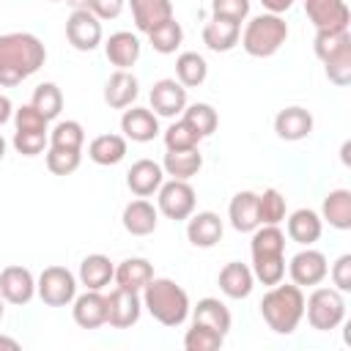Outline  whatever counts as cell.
Instances as JSON below:
<instances>
[{"label": "cell", "mask_w": 351, "mask_h": 351, "mask_svg": "<svg viewBox=\"0 0 351 351\" xmlns=\"http://www.w3.org/2000/svg\"><path fill=\"white\" fill-rule=\"evenodd\" d=\"M252 282H255L252 269L239 263V261L225 263L219 271V291L230 299H247L252 293Z\"/></svg>", "instance_id": "obj_21"}, {"label": "cell", "mask_w": 351, "mask_h": 351, "mask_svg": "<svg viewBox=\"0 0 351 351\" xmlns=\"http://www.w3.org/2000/svg\"><path fill=\"white\" fill-rule=\"evenodd\" d=\"M36 293V280L25 266H5L0 271V296L8 304H27Z\"/></svg>", "instance_id": "obj_13"}, {"label": "cell", "mask_w": 351, "mask_h": 351, "mask_svg": "<svg viewBox=\"0 0 351 351\" xmlns=\"http://www.w3.org/2000/svg\"><path fill=\"white\" fill-rule=\"evenodd\" d=\"M181 38H184V30L176 19H167L162 25H156L154 30H148V41L151 47L159 52V55H170L181 47Z\"/></svg>", "instance_id": "obj_35"}, {"label": "cell", "mask_w": 351, "mask_h": 351, "mask_svg": "<svg viewBox=\"0 0 351 351\" xmlns=\"http://www.w3.org/2000/svg\"><path fill=\"white\" fill-rule=\"evenodd\" d=\"M203 137L181 118V121H176V123H170L167 126V132H165V145H167V151H186V148H197V143H200Z\"/></svg>", "instance_id": "obj_41"}, {"label": "cell", "mask_w": 351, "mask_h": 351, "mask_svg": "<svg viewBox=\"0 0 351 351\" xmlns=\"http://www.w3.org/2000/svg\"><path fill=\"white\" fill-rule=\"evenodd\" d=\"M343 47H351V33L348 27H340V30H318L315 33V41H313V49L321 60L332 58L335 52H340Z\"/></svg>", "instance_id": "obj_40"}, {"label": "cell", "mask_w": 351, "mask_h": 351, "mask_svg": "<svg viewBox=\"0 0 351 351\" xmlns=\"http://www.w3.org/2000/svg\"><path fill=\"white\" fill-rule=\"evenodd\" d=\"M3 156H5V140H3V134H0V162H3Z\"/></svg>", "instance_id": "obj_53"}, {"label": "cell", "mask_w": 351, "mask_h": 351, "mask_svg": "<svg viewBox=\"0 0 351 351\" xmlns=\"http://www.w3.org/2000/svg\"><path fill=\"white\" fill-rule=\"evenodd\" d=\"M143 310V299L140 291H129V288H115L107 296V324L115 329H129L132 324H137Z\"/></svg>", "instance_id": "obj_10"}, {"label": "cell", "mask_w": 351, "mask_h": 351, "mask_svg": "<svg viewBox=\"0 0 351 351\" xmlns=\"http://www.w3.org/2000/svg\"><path fill=\"white\" fill-rule=\"evenodd\" d=\"M203 167V156L197 148H186V151H167L162 159V170L173 178L189 181L192 176H197V170Z\"/></svg>", "instance_id": "obj_30"}, {"label": "cell", "mask_w": 351, "mask_h": 351, "mask_svg": "<svg viewBox=\"0 0 351 351\" xmlns=\"http://www.w3.org/2000/svg\"><path fill=\"white\" fill-rule=\"evenodd\" d=\"M186 239L203 250L214 247L222 239V219L214 211H197L186 225Z\"/></svg>", "instance_id": "obj_24"}, {"label": "cell", "mask_w": 351, "mask_h": 351, "mask_svg": "<svg viewBox=\"0 0 351 351\" xmlns=\"http://www.w3.org/2000/svg\"><path fill=\"white\" fill-rule=\"evenodd\" d=\"M159 192V211L167 217V219H189L192 211H195V189L189 186V181H181V178H170L167 184L162 181V186L156 189Z\"/></svg>", "instance_id": "obj_8"}, {"label": "cell", "mask_w": 351, "mask_h": 351, "mask_svg": "<svg viewBox=\"0 0 351 351\" xmlns=\"http://www.w3.org/2000/svg\"><path fill=\"white\" fill-rule=\"evenodd\" d=\"M176 77L184 88H197L208 77V63L197 52H181L176 60Z\"/></svg>", "instance_id": "obj_34"}, {"label": "cell", "mask_w": 351, "mask_h": 351, "mask_svg": "<svg viewBox=\"0 0 351 351\" xmlns=\"http://www.w3.org/2000/svg\"><path fill=\"white\" fill-rule=\"evenodd\" d=\"M47 121H52V118H58L60 115V110H63V93H60V88L55 85V82H41L36 90H33V101H30Z\"/></svg>", "instance_id": "obj_36"}, {"label": "cell", "mask_w": 351, "mask_h": 351, "mask_svg": "<svg viewBox=\"0 0 351 351\" xmlns=\"http://www.w3.org/2000/svg\"><path fill=\"white\" fill-rule=\"evenodd\" d=\"M0 318H3V296H0Z\"/></svg>", "instance_id": "obj_54"}, {"label": "cell", "mask_w": 351, "mask_h": 351, "mask_svg": "<svg viewBox=\"0 0 351 351\" xmlns=\"http://www.w3.org/2000/svg\"><path fill=\"white\" fill-rule=\"evenodd\" d=\"M186 107V88L178 80H159L151 88V110L162 118H173Z\"/></svg>", "instance_id": "obj_14"}, {"label": "cell", "mask_w": 351, "mask_h": 351, "mask_svg": "<svg viewBox=\"0 0 351 351\" xmlns=\"http://www.w3.org/2000/svg\"><path fill=\"white\" fill-rule=\"evenodd\" d=\"M261 315L277 335H291L304 318V293L299 285H271L261 299Z\"/></svg>", "instance_id": "obj_4"}, {"label": "cell", "mask_w": 351, "mask_h": 351, "mask_svg": "<svg viewBox=\"0 0 351 351\" xmlns=\"http://www.w3.org/2000/svg\"><path fill=\"white\" fill-rule=\"evenodd\" d=\"M288 38V25L280 14H261L247 22L241 33V47L252 58H271Z\"/></svg>", "instance_id": "obj_5"}, {"label": "cell", "mask_w": 351, "mask_h": 351, "mask_svg": "<svg viewBox=\"0 0 351 351\" xmlns=\"http://www.w3.org/2000/svg\"><path fill=\"white\" fill-rule=\"evenodd\" d=\"M228 217L230 225L239 233H252L261 225V214H258V195L255 192H236L230 206H228Z\"/></svg>", "instance_id": "obj_20"}, {"label": "cell", "mask_w": 351, "mask_h": 351, "mask_svg": "<svg viewBox=\"0 0 351 351\" xmlns=\"http://www.w3.org/2000/svg\"><path fill=\"white\" fill-rule=\"evenodd\" d=\"M263 3V8L269 11V14H282V11H288L296 0H261Z\"/></svg>", "instance_id": "obj_50"}, {"label": "cell", "mask_w": 351, "mask_h": 351, "mask_svg": "<svg viewBox=\"0 0 351 351\" xmlns=\"http://www.w3.org/2000/svg\"><path fill=\"white\" fill-rule=\"evenodd\" d=\"M140 93V85H137V77L129 74L126 69H118L115 74H110L107 85H104V101L112 107V110H123L129 107Z\"/></svg>", "instance_id": "obj_22"}, {"label": "cell", "mask_w": 351, "mask_h": 351, "mask_svg": "<svg viewBox=\"0 0 351 351\" xmlns=\"http://www.w3.org/2000/svg\"><path fill=\"white\" fill-rule=\"evenodd\" d=\"M11 112H14V107H11V99L0 93V126H3V123L11 118Z\"/></svg>", "instance_id": "obj_51"}, {"label": "cell", "mask_w": 351, "mask_h": 351, "mask_svg": "<svg viewBox=\"0 0 351 351\" xmlns=\"http://www.w3.org/2000/svg\"><path fill=\"white\" fill-rule=\"evenodd\" d=\"M47 60L44 44L33 33H5L0 36V85L14 88L33 77Z\"/></svg>", "instance_id": "obj_1"}, {"label": "cell", "mask_w": 351, "mask_h": 351, "mask_svg": "<svg viewBox=\"0 0 351 351\" xmlns=\"http://www.w3.org/2000/svg\"><path fill=\"white\" fill-rule=\"evenodd\" d=\"M47 118L33 107V104H22L19 110H14V126L16 132H38L47 134Z\"/></svg>", "instance_id": "obj_45"}, {"label": "cell", "mask_w": 351, "mask_h": 351, "mask_svg": "<svg viewBox=\"0 0 351 351\" xmlns=\"http://www.w3.org/2000/svg\"><path fill=\"white\" fill-rule=\"evenodd\" d=\"M82 8H88L99 19H115L123 11V0H85Z\"/></svg>", "instance_id": "obj_49"}, {"label": "cell", "mask_w": 351, "mask_h": 351, "mask_svg": "<svg viewBox=\"0 0 351 351\" xmlns=\"http://www.w3.org/2000/svg\"><path fill=\"white\" fill-rule=\"evenodd\" d=\"M115 277V266L107 255H88L80 263V282L88 291H101L104 285H110V280Z\"/></svg>", "instance_id": "obj_29"}, {"label": "cell", "mask_w": 351, "mask_h": 351, "mask_svg": "<svg viewBox=\"0 0 351 351\" xmlns=\"http://www.w3.org/2000/svg\"><path fill=\"white\" fill-rule=\"evenodd\" d=\"M151 277H154V266H151L145 258H126V261H121V266L115 269V277H112V280H115L121 288L143 291Z\"/></svg>", "instance_id": "obj_31"}, {"label": "cell", "mask_w": 351, "mask_h": 351, "mask_svg": "<svg viewBox=\"0 0 351 351\" xmlns=\"http://www.w3.org/2000/svg\"><path fill=\"white\" fill-rule=\"evenodd\" d=\"M252 274L263 285H277L285 277V233L277 225H258L252 230Z\"/></svg>", "instance_id": "obj_2"}, {"label": "cell", "mask_w": 351, "mask_h": 351, "mask_svg": "<svg viewBox=\"0 0 351 351\" xmlns=\"http://www.w3.org/2000/svg\"><path fill=\"white\" fill-rule=\"evenodd\" d=\"M121 132L123 137L134 140V143H148L159 134V121L156 112H151L148 107H132L123 112L121 118Z\"/></svg>", "instance_id": "obj_17"}, {"label": "cell", "mask_w": 351, "mask_h": 351, "mask_svg": "<svg viewBox=\"0 0 351 351\" xmlns=\"http://www.w3.org/2000/svg\"><path fill=\"white\" fill-rule=\"evenodd\" d=\"M162 181H165V170H162V165H156L154 159H137V162L129 167V173H126V184H129V189H132L137 197L154 195V192L162 186Z\"/></svg>", "instance_id": "obj_16"}, {"label": "cell", "mask_w": 351, "mask_h": 351, "mask_svg": "<svg viewBox=\"0 0 351 351\" xmlns=\"http://www.w3.org/2000/svg\"><path fill=\"white\" fill-rule=\"evenodd\" d=\"M241 38V25L239 22H230V19H219V16H211V22H206L203 27V44L214 52H228L239 44Z\"/></svg>", "instance_id": "obj_23"}, {"label": "cell", "mask_w": 351, "mask_h": 351, "mask_svg": "<svg viewBox=\"0 0 351 351\" xmlns=\"http://www.w3.org/2000/svg\"><path fill=\"white\" fill-rule=\"evenodd\" d=\"M258 214L261 225H280L285 219V197L280 195V189L269 186L263 189V195H258Z\"/></svg>", "instance_id": "obj_39"}, {"label": "cell", "mask_w": 351, "mask_h": 351, "mask_svg": "<svg viewBox=\"0 0 351 351\" xmlns=\"http://www.w3.org/2000/svg\"><path fill=\"white\" fill-rule=\"evenodd\" d=\"M321 230H324V222L313 208H299L288 219V236L296 244H304V247L315 244L321 239Z\"/></svg>", "instance_id": "obj_28"}, {"label": "cell", "mask_w": 351, "mask_h": 351, "mask_svg": "<svg viewBox=\"0 0 351 351\" xmlns=\"http://www.w3.org/2000/svg\"><path fill=\"white\" fill-rule=\"evenodd\" d=\"M211 11L219 19H230L241 25L250 14V0H211Z\"/></svg>", "instance_id": "obj_46"}, {"label": "cell", "mask_w": 351, "mask_h": 351, "mask_svg": "<svg viewBox=\"0 0 351 351\" xmlns=\"http://www.w3.org/2000/svg\"><path fill=\"white\" fill-rule=\"evenodd\" d=\"M36 293L49 307H66L77 296V280L66 266H47L36 282Z\"/></svg>", "instance_id": "obj_7"}, {"label": "cell", "mask_w": 351, "mask_h": 351, "mask_svg": "<svg viewBox=\"0 0 351 351\" xmlns=\"http://www.w3.org/2000/svg\"><path fill=\"white\" fill-rule=\"evenodd\" d=\"M129 5H132L134 25L143 33H148L156 25L173 19V3L170 0H129Z\"/></svg>", "instance_id": "obj_26"}, {"label": "cell", "mask_w": 351, "mask_h": 351, "mask_svg": "<svg viewBox=\"0 0 351 351\" xmlns=\"http://www.w3.org/2000/svg\"><path fill=\"white\" fill-rule=\"evenodd\" d=\"M88 156L96 165H118L126 156V137L121 134H99L88 145Z\"/></svg>", "instance_id": "obj_32"}, {"label": "cell", "mask_w": 351, "mask_h": 351, "mask_svg": "<svg viewBox=\"0 0 351 351\" xmlns=\"http://www.w3.org/2000/svg\"><path fill=\"white\" fill-rule=\"evenodd\" d=\"M274 132L280 140H288V143L304 140L313 132V115L304 107H285L274 118Z\"/></svg>", "instance_id": "obj_18"}, {"label": "cell", "mask_w": 351, "mask_h": 351, "mask_svg": "<svg viewBox=\"0 0 351 351\" xmlns=\"http://www.w3.org/2000/svg\"><path fill=\"white\" fill-rule=\"evenodd\" d=\"M225 335L208 329V326H200V324H192V329H186L184 335V348L186 351H217L222 346Z\"/></svg>", "instance_id": "obj_42"}, {"label": "cell", "mask_w": 351, "mask_h": 351, "mask_svg": "<svg viewBox=\"0 0 351 351\" xmlns=\"http://www.w3.org/2000/svg\"><path fill=\"white\" fill-rule=\"evenodd\" d=\"M192 310V324H200V326H208V329H214V332H219V335H228L230 332V310L219 302V299H214V296H206V299H200L195 307H189Z\"/></svg>", "instance_id": "obj_25"}, {"label": "cell", "mask_w": 351, "mask_h": 351, "mask_svg": "<svg viewBox=\"0 0 351 351\" xmlns=\"http://www.w3.org/2000/svg\"><path fill=\"white\" fill-rule=\"evenodd\" d=\"M71 315L82 329L104 326L107 324V296L101 291H85L82 296H74Z\"/></svg>", "instance_id": "obj_15"}, {"label": "cell", "mask_w": 351, "mask_h": 351, "mask_svg": "<svg viewBox=\"0 0 351 351\" xmlns=\"http://www.w3.org/2000/svg\"><path fill=\"white\" fill-rule=\"evenodd\" d=\"M332 282L337 291H351V255H340L332 263Z\"/></svg>", "instance_id": "obj_48"}, {"label": "cell", "mask_w": 351, "mask_h": 351, "mask_svg": "<svg viewBox=\"0 0 351 351\" xmlns=\"http://www.w3.org/2000/svg\"><path fill=\"white\" fill-rule=\"evenodd\" d=\"M329 266H326V255L318 252V250H302L291 258L288 263V274L293 280V285L304 288V285H318L324 277H326Z\"/></svg>", "instance_id": "obj_11"}, {"label": "cell", "mask_w": 351, "mask_h": 351, "mask_svg": "<svg viewBox=\"0 0 351 351\" xmlns=\"http://www.w3.org/2000/svg\"><path fill=\"white\" fill-rule=\"evenodd\" d=\"M47 134H38V132H14V148L25 156H38L44 148H47Z\"/></svg>", "instance_id": "obj_47"}, {"label": "cell", "mask_w": 351, "mask_h": 351, "mask_svg": "<svg viewBox=\"0 0 351 351\" xmlns=\"http://www.w3.org/2000/svg\"><path fill=\"white\" fill-rule=\"evenodd\" d=\"M49 3H60V0H49Z\"/></svg>", "instance_id": "obj_55"}, {"label": "cell", "mask_w": 351, "mask_h": 351, "mask_svg": "<svg viewBox=\"0 0 351 351\" xmlns=\"http://www.w3.org/2000/svg\"><path fill=\"white\" fill-rule=\"evenodd\" d=\"M80 159H82L80 151L52 148V145H49V151H47V167H49V173H55V176H69V173H74V170L80 167Z\"/></svg>", "instance_id": "obj_44"}, {"label": "cell", "mask_w": 351, "mask_h": 351, "mask_svg": "<svg viewBox=\"0 0 351 351\" xmlns=\"http://www.w3.org/2000/svg\"><path fill=\"white\" fill-rule=\"evenodd\" d=\"M304 14L315 30H340L351 19L346 0H304Z\"/></svg>", "instance_id": "obj_12"}, {"label": "cell", "mask_w": 351, "mask_h": 351, "mask_svg": "<svg viewBox=\"0 0 351 351\" xmlns=\"http://www.w3.org/2000/svg\"><path fill=\"white\" fill-rule=\"evenodd\" d=\"M184 121H186L200 137L214 134V129H217V123H219L217 110H214L211 104H206V101H197V104L184 107Z\"/></svg>", "instance_id": "obj_37"}, {"label": "cell", "mask_w": 351, "mask_h": 351, "mask_svg": "<svg viewBox=\"0 0 351 351\" xmlns=\"http://www.w3.org/2000/svg\"><path fill=\"white\" fill-rule=\"evenodd\" d=\"M304 313L313 329L318 332H329L337 329L346 318V299L343 291L337 288H315L307 299H304Z\"/></svg>", "instance_id": "obj_6"}, {"label": "cell", "mask_w": 351, "mask_h": 351, "mask_svg": "<svg viewBox=\"0 0 351 351\" xmlns=\"http://www.w3.org/2000/svg\"><path fill=\"white\" fill-rule=\"evenodd\" d=\"M326 77L335 85H348L351 82V47H343L340 52H335L332 58L324 60Z\"/></svg>", "instance_id": "obj_43"}, {"label": "cell", "mask_w": 351, "mask_h": 351, "mask_svg": "<svg viewBox=\"0 0 351 351\" xmlns=\"http://www.w3.org/2000/svg\"><path fill=\"white\" fill-rule=\"evenodd\" d=\"M0 348H19V343H16L14 337H5V335H0Z\"/></svg>", "instance_id": "obj_52"}, {"label": "cell", "mask_w": 351, "mask_h": 351, "mask_svg": "<svg viewBox=\"0 0 351 351\" xmlns=\"http://www.w3.org/2000/svg\"><path fill=\"white\" fill-rule=\"evenodd\" d=\"M85 143V132L77 121H60L55 123V129L49 132V145L52 148H69V151H82Z\"/></svg>", "instance_id": "obj_38"}, {"label": "cell", "mask_w": 351, "mask_h": 351, "mask_svg": "<svg viewBox=\"0 0 351 351\" xmlns=\"http://www.w3.org/2000/svg\"><path fill=\"white\" fill-rule=\"evenodd\" d=\"M143 307L162 326H181L189 315V296L178 282L167 277H151L143 288Z\"/></svg>", "instance_id": "obj_3"}, {"label": "cell", "mask_w": 351, "mask_h": 351, "mask_svg": "<svg viewBox=\"0 0 351 351\" xmlns=\"http://www.w3.org/2000/svg\"><path fill=\"white\" fill-rule=\"evenodd\" d=\"M324 219L337 228V230H348L351 228V192L348 189H332L324 197Z\"/></svg>", "instance_id": "obj_33"}, {"label": "cell", "mask_w": 351, "mask_h": 351, "mask_svg": "<svg viewBox=\"0 0 351 351\" xmlns=\"http://www.w3.org/2000/svg\"><path fill=\"white\" fill-rule=\"evenodd\" d=\"M156 222H159V211L145 197H137V200H132L123 208V228L132 236H148V233H154L156 230Z\"/></svg>", "instance_id": "obj_27"}, {"label": "cell", "mask_w": 351, "mask_h": 351, "mask_svg": "<svg viewBox=\"0 0 351 351\" xmlns=\"http://www.w3.org/2000/svg\"><path fill=\"white\" fill-rule=\"evenodd\" d=\"M104 55L112 66L129 71V66H134L140 58V38L129 30H118L104 41Z\"/></svg>", "instance_id": "obj_19"}, {"label": "cell", "mask_w": 351, "mask_h": 351, "mask_svg": "<svg viewBox=\"0 0 351 351\" xmlns=\"http://www.w3.org/2000/svg\"><path fill=\"white\" fill-rule=\"evenodd\" d=\"M66 38L80 52L96 49L101 44V19L88 8H77L66 22Z\"/></svg>", "instance_id": "obj_9"}]
</instances>
